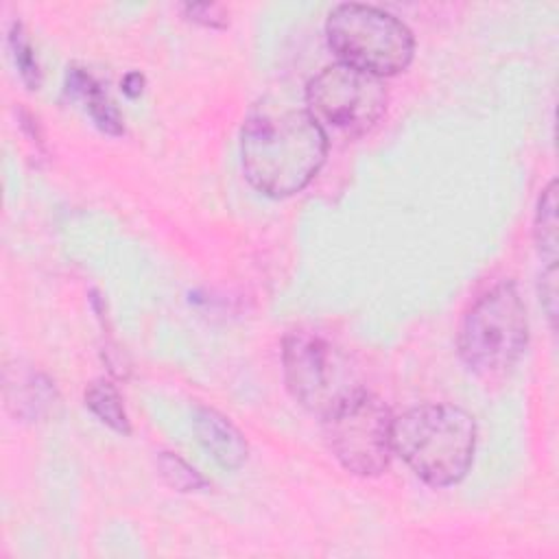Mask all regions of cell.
<instances>
[{
  "label": "cell",
  "mask_w": 559,
  "mask_h": 559,
  "mask_svg": "<svg viewBox=\"0 0 559 559\" xmlns=\"http://www.w3.org/2000/svg\"><path fill=\"white\" fill-rule=\"evenodd\" d=\"M328 135L308 109H260L240 133L242 170L269 197L304 190L325 162Z\"/></svg>",
  "instance_id": "6da1fadb"
},
{
  "label": "cell",
  "mask_w": 559,
  "mask_h": 559,
  "mask_svg": "<svg viewBox=\"0 0 559 559\" xmlns=\"http://www.w3.org/2000/svg\"><path fill=\"white\" fill-rule=\"evenodd\" d=\"M393 452L428 485L459 483L474 459L476 421L454 404H421L393 417Z\"/></svg>",
  "instance_id": "7a4b0ae2"
},
{
  "label": "cell",
  "mask_w": 559,
  "mask_h": 559,
  "mask_svg": "<svg viewBox=\"0 0 559 559\" xmlns=\"http://www.w3.org/2000/svg\"><path fill=\"white\" fill-rule=\"evenodd\" d=\"M526 343V306L511 282L496 284L467 308L456 338L463 365L485 384L502 382L520 362Z\"/></svg>",
  "instance_id": "3957f363"
},
{
  "label": "cell",
  "mask_w": 559,
  "mask_h": 559,
  "mask_svg": "<svg viewBox=\"0 0 559 559\" xmlns=\"http://www.w3.org/2000/svg\"><path fill=\"white\" fill-rule=\"evenodd\" d=\"M325 37L341 63L371 76H393L413 59L411 28L389 11L371 4H336L325 20Z\"/></svg>",
  "instance_id": "277c9868"
},
{
  "label": "cell",
  "mask_w": 559,
  "mask_h": 559,
  "mask_svg": "<svg viewBox=\"0 0 559 559\" xmlns=\"http://www.w3.org/2000/svg\"><path fill=\"white\" fill-rule=\"evenodd\" d=\"M323 437L334 459L352 474L376 476L393 454V415L389 406L365 389L341 395L321 415Z\"/></svg>",
  "instance_id": "5b68a950"
},
{
  "label": "cell",
  "mask_w": 559,
  "mask_h": 559,
  "mask_svg": "<svg viewBox=\"0 0 559 559\" xmlns=\"http://www.w3.org/2000/svg\"><path fill=\"white\" fill-rule=\"evenodd\" d=\"M308 114L323 127L330 124L349 135L369 131L386 109V87L382 79L332 63L308 81Z\"/></svg>",
  "instance_id": "8992f818"
},
{
  "label": "cell",
  "mask_w": 559,
  "mask_h": 559,
  "mask_svg": "<svg viewBox=\"0 0 559 559\" xmlns=\"http://www.w3.org/2000/svg\"><path fill=\"white\" fill-rule=\"evenodd\" d=\"M282 358L286 386L308 411L323 415L341 395L356 389L341 382L338 354L312 332H290L284 338Z\"/></svg>",
  "instance_id": "52a82bcc"
},
{
  "label": "cell",
  "mask_w": 559,
  "mask_h": 559,
  "mask_svg": "<svg viewBox=\"0 0 559 559\" xmlns=\"http://www.w3.org/2000/svg\"><path fill=\"white\" fill-rule=\"evenodd\" d=\"M57 402V389L41 371L22 365L4 369V404L15 417L37 421L52 413Z\"/></svg>",
  "instance_id": "ba28073f"
},
{
  "label": "cell",
  "mask_w": 559,
  "mask_h": 559,
  "mask_svg": "<svg viewBox=\"0 0 559 559\" xmlns=\"http://www.w3.org/2000/svg\"><path fill=\"white\" fill-rule=\"evenodd\" d=\"M192 428L199 443L225 469H236L247 459V441L242 432L218 411L199 406L192 417Z\"/></svg>",
  "instance_id": "9c48e42d"
},
{
  "label": "cell",
  "mask_w": 559,
  "mask_h": 559,
  "mask_svg": "<svg viewBox=\"0 0 559 559\" xmlns=\"http://www.w3.org/2000/svg\"><path fill=\"white\" fill-rule=\"evenodd\" d=\"M66 90L85 103V109L90 111L92 120L103 131H107L111 135L122 133V118H120L118 109L114 107V103L107 98V94L103 92V87L98 85V81L92 74H87L81 68H68Z\"/></svg>",
  "instance_id": "30bf717a"
},
{
  "label": "cell",
  "mask_w": 559,
  "mask_h": 559,
  "mask_svg": "<svg viewBox=\"0 0 559 559\" xmlns=\"http://www.w3.org/2000/svg\"><path fill=\"white\" fill-rule=\"evenodd\" d=\"M85 406L103 421L107 424L111 430L120 432V435H129L131 432V424L122 404V397L118 393V389L105 380H92L85 389Z\"/></svg>",
  "instance_id": "8fae6325"
},
{
  "label": "cell",
  "mask_w": 559,
  "mask_h": 559,
  "mask_svg": "<svg viewBox=\"0 0 559 559\" xmlns=\"http://www.w3.org/2000/svg\"><path fill=\"white\" fill-rule=\"evenodd\" d=\"M533 236H535L537 253L546 262V266H557V181L555 179L539 194Z\"/></svg>",
  "instance_id": "7c38bea8"
},
{
  "label": "cell",
  "mask_w": 559,
  "mask_h": 559,
  "mask_svg": "<svg viewBox=\"0 0 559 559\" xmlns=\"http://www.w3.org/2000/svg\"><path fill=\"white\" fill-rule=\"evenodd\" d=\"M9 48L11 57L15 61V68L26 83L28 90H37L41 85V68L35 55V48L20 22H13L9 28Z\"/></svg>",
  "instance_id": "4fadbf2b"
},
{
  "label": "cell",
  "mask_w": 559,
  "mask_h": 559,
  "mask_svg": "<svg viewBox=\"0 0 559 559\" xmlns=\"http://www.w3.org/2000/svg\"><path fill=\"white\" fill-rule=\"evenodd\" d=\"M157 469L159 476L177 491H205L210 487L207 478H203L192 465H188L175 452H159L157 454Z\"/></svg>",
  "instance_id": "5bb4252c"
},
{
  "label": "cell",
  "mask_w": 559,
  "mask_h": 559,
  "mask_svg": "<svg viewBox=\"0 0 559 559\" xmlns=\"http://www.w3.org/2000/svg\"><path fill=\"white\" fill-rule=\"evenodd\" d=\"M183 13L188 15V20L210 28H225L229 24L227 11L214 2H188L183 4Z\"/></svg>",
  "instance_id": "9a60e30c"
},
{
  "label": "cell",
  "mask_w": 559,
  "mask_h": 559,
  "mask_svg": "<svg viewBox=\"0 0 559 559\" xmlns=\"http://www.w3.org/2000/svg\"><path fill=\"white\" fill-rule=\"evenodd\" d=\"M539 299H542V306H544V310L550 319V325L555 328V317H557V266H546V273L542 275Z\"/></svg>",
  "instance_id": "2e32d148"
}]
</instances>
